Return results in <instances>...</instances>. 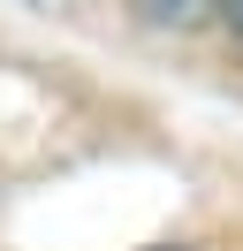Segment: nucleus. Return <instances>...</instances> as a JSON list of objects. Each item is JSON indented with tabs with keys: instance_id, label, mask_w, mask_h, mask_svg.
<instances>
[{
	"instance_id": "obj_1",
	"label": "nucleus",
	"mask_w": 243,
	"mask_h": 251,
	"mask_svg": "<svg viewBox=\"0 0 243 251\" xmlns=\"http://www.w3.org/2000/svg\"><path fill=\"white\" fill-rule=\"evenodd\" d=\"M129 8L152 23V31H197V23H205L220 0H129Z\"/></svg>"
},
{
	"instance_id": "obj_2",
	"label": "nucleus",
	"mask_w": 243,
	"mask_h": 251,
	"mask_svg": "<svg viewBox=\"0 0 243 251\" xmlns=\"http://www.w3.org/2000/svg\"><path fill=\"white\" fill-rule=\"evenodd\" d=\"M220 16H228V23H236V31H243V0H220Z\"/></svg>"
},
{
	"instance_id": "obj_3",
	"label": "nucleus",
	"mask_w": 243,
	"mask_h": 251,
	"mask_svg": "<svg viewBox=\"0 0 243 251\" xmlns=\"http://www.w3.org/2000/svg\"><path fill=\"white\" fill-rule=\"evenodd\" d=\"M152 251H182V244H152Z\"/></svg>"
}]
</instances>
